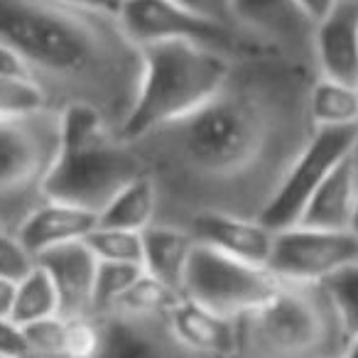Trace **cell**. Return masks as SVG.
I'll use <instances>...</instances> for the list:
<instances>
[{
    "label": "cell",
    "mask_w": 358,
    "mask_h": 358,
    "mask_svg": "<svg viewBox=\"0 0 358 358\" xmlns=\"http://www.w3.org/2000/svg\"><path fill=\"white\" fill-rule=\"evenodd\" d=\"M172 309L110 304L94 314L99 343L94 358H214L192 348L169 319Z\"/></svg>",
    "instance_id": "obj_8"
},
{
    "label": "cell",
    "mask_w": 358,
    "mask_h": 358,
    "mask_svg": "<svg viewBox=\"0 0 358 358\" xmlns=\"http://www.w3.org/2000/svg\"><path fill=\"white\" fill-rule=\"evenodd\" d=\"M312 62L273 52L236 57L206 103L130 138L157 194L155 224L189 229L196 216L258 219L314 135Z\"/></svg>",
    "instance_id": "obj_1"
},
{
    "label": "cell",
    "mask_w": 358,
    "mask_h": 358,
    "mask_svg": "<svg viewBox=\"0 0 358 358\" xmlns=\"http://www.w3.org/2000/svg\"><path fill=\"white\" fill-rule=\"evenodd\" d=\"M309 115L314 128H356L358 94L353 84L317 76L309 89Z\"/></svg>",
    "instance_id": "obj_20"
},
{
    "label": "cell",
    "mask_w": 358,
    "mask_h": 358,
    "mask_svg": "<svg viewBox=\"0 0 358 358\" xmlns=\"http://www.w3.org/2000/svg\"><path fill=\"white\" fill-rule=\"evenodd\" d=\"M341 358H358V336L348 338V343H346V348H343Z\"/></svg>",
    "instance_id": "obj_33"
},
{
    "label": "cell",
    "mask_w": 358,
    "mask_h": 358,
    "mask_svg": "<svg viewBox=\"0 0 358 358\" xmlns=\"http://www.w3.org/2000/svg\"><path fill=\"white\" fill-rule=\"evenodd\" d=\"M351 231L358 236V199H356V209H353V219H351Z\"/></svg>",
    "instance_id": "obj_35"
},
{
    "label": "cell",
    "mask_w": 358,
    "mask_h": 358,
    "mask_svg": "<svg viewBox=\"0 0 358 358\" xmlns=\"http://www.w3.org/2000/svg\"><path fill=\"white\" fill-rule=\"evenodd\" d=\"M0 76H10V79H27L32 81L30 69H27L25 59L17 55L13 47L0 42Z\"/></svg>",
    "instance_id": "obj_30"
},
{
    "label": "cell",
    "mask_w": 358,
    "mask_h": 358,
    "mask_svg": "<svg viewBox=\"0 0 358 358\" xmlns=\"http://www.w3.org/2000/svg\"><path fill=\"white\" fill-rule=\"evenodd\" d=\"M35 263L47 270L59 299V317L91 319L94 317V292L99 258L86 241H71L64 245L35 255Z\"/></svg>",
    "instance_id": "obj_13"
},
{
    "label": "cell",
    "mask_w": 358,
    "mask_h": 358,
    "mask_svg": "<svg viewBox=\"0 0 358 358\" xmlns=\"http://www.w3.org/2000/svg\"><path fill=\"white\" fill-rule=\"evenodd\" d=\"M317 74L343 84L358 81V3L341 0L314 27Z\"/></svg>",
    "instance_id": "obj_14"
},
{
    "label": "cell",
    "mask_w": 358,
    "mask_h": 358,
    "mask_svg": "<svg viewBox=\"0 0 358 358\" xmlns=\"http://www.w3.org/2000/svg\"><path fill=\"white\" fill-rule=\"evenodd\" d=\"M189 231L196 243H206L226 255L268 268L273 253L275 231H270L258 219H241L229 214L196 216L189 224Z\"/></svg>",
    "instance_id": "obj_15"
},
{
    "label": "cell",
    "mask_w": 358,
    "mask_h": 358,
    "mask_svg": "<svg viewBox=\"0 0 358 358\" xmlns=\"http://www.w3.org/2000/svg\"><path fill=\"white\" fill-rule=\"evenodd\" d=\"M86 245L94 250L99 260L108 263H138L143 265V231H125V229H106L96 226L86 236Z\"/></svg>",
    "instance_id": "obj_23"
},
{
    "label": "cell",
    "mask_w": 358,
    "mask_h": 358,
    "mask_svg": "<svg viewBox=\"0 0 358 358\" xmlns=\"http://www.w3.org/2000/svg\"><path fill=\"white\" fill-rule=\"evenodd\" d=\"M118 15L125 32L140 47L155 45V42L185 40L229 52L234 57L258 52L241 32L204 20L174 0H120Z\"/></svg>",
    "instance_id": "obj_10"
},
{
    "label": "cell",
    "mask_w": 358,
    "mask_h": 358,
    "mask_svg": "<svg viewBox=\"0 0 358 358\" xmlns=\"http://www.w3.org/2000/svg\"><path fill=\"white\" fill-rule=\"evenodd\" d=\"M297 3L304 10V15L317 25V22H322L327 15H331V10L341 3V0H297Z\"/></svg>",
    "instance_id": "obj_31"
},
{
    "label": "cell",
    "mask_w": 358,
    "mask_h": 358,
    "mask_svg": "<svg viewBox=\"0 0 358 358\" xmlns=\"http://www.w3.org/2000/svg\"><path fill=\"white\" fill-rule=\"evenodd\" d=\"M17 358H37V356H32V353H27V356H17Z\"/></svg>",
    "instance_id": "obj_37"
},
{
    "label": "cell",
    "mask_w": 358,
    "mask_h": 358,
    "mask_svg": "<svg viewBox=\"0 0 358 358\" xmlns=\"http://www.w3.org/2000/svg\"><path fill=\"white\" fill-rule=\"evenodd\" d=\"M356 128H317L304 150L289 167L287 177L282 179L278 194L260 216V224L270 231L289 229L299 221L307 201L319 189L324 179L334 172L338 162L351 155V145L356 140Z\"/></svg>",
    "instance_id": "obj_11"
},
{
    "label": "cell",
    "mask_w": 358,
    "mask_h": 358,
    "mask_svg": "<svg viewBox=\"0 0 358 358\" xmlns=\"http://www.w3.org/2000/svg\"><path fill=\"white\" fill-rule=\"evenodd\" d=\"M30 353V343L22 331V327H17L13 319L0 317V356L6 358H17Z\"/></svg>",
    "instance_id": "obj_29"
},
{
    "label": "cell",
    "mask_w": 358,
    "mask_h": 358,
    "mask_svg": "<svg viewBox=\"0 0 358 358\" xmlns=\"http://www.w3.org/2000/svg\"><path fill=\"white\" fill-rule=\"evenodd\" d=\"M236 57L196 42L172 40L143 47L138 99L123 125V138L155 130L199 108L224 86Z\"/></svg>",
    "instance_id": "obj_5"
},
{
    "label": "cell",
    "mask_w": 358,
    "mask_h": 358,
    "mask_svg": "<svg viewBox=\"0 0 358 358\" xmlns=\"http://www.w3.org/2000/svg\"><path fill=\"white\" fill-rule=\"evenodd\" d=\"M182 8H187L194 15L204 17L209 22H216V25L231 27V30L238 32L234 20V0H174Z\"/></svg>",
    "instance_id": "obj_28"
},
{
    "label": "cell",
    "mask_w": 358,
    "mask_h": 358,
    "mask_svg": "<svg viewBox=\"0 0 358 358\" xmlns=\"http://www.w3.org/2000/svg\"><path fill=\"white\" fill-rule=\"evenodd\" d=\"M40 108H52V106L35 81L0 76V118L25 115Z\"/></svg>",
    "instance_id": "obj_26"
},
{
    "label": "cell",
    "mask_w": 358,
    "mask_h": 358,
    "mask_svg": "<svg viewBox=\"0 0 358 358\" xmlns=\"http://www.w3.org/2000/svg\"><path fill=\"white\" fill-rule=\"evenodd\" d=\"M194 236L177 226L152 224L143 231V268L150 278L185 294L187 263L194 250Z\"/></svg>",
    "instance_id": "obj_17"
},
{
    "label": "cell",
    "mask_w": 358,
    "mask_h": 358,
    "mask_svg": "<svg viewBox=\"0 0 358 358\" xmlns=\"http://www.w3.org/2000/svg\"><path fill=\"white\" fill-rule=\"evenodd\" d=\"M348 336L324 285L282 282L234 319L226 358H341Z\"/></svg>",
    "instance_id": "obj_3"
},
{
    "label": "cell",
    "mask_w": 358,
    "mask_h": 358,
    "mask_svg": "<svg viewBox=\"0 0 358 358\" xmlns=\"http://www.w3.org/2000/svg\"><path fill=\"white\" fill-rule=\"evenodd\" d=\"M358 263V236L351 229L294 224L275 231L268 270L282 282L322 285Z\"/></svg>",
    "instance_id": "obj_9"
},
{
    "label": "cell",
    "mask_w": 358,
    "mask_h": 358,
    "mask_svg": "<svg viewBox=\"0 0 358 358\" xmlns=\"http://www.w3.org/2000/svg\"><path fill=\"white\" fill-rule=\"evenodd\" d=\"M57 314H59V299H57L55 282L42 265H35L17 282L10 319L17 327H27V324L42 322V319L57 317Z\"/></svg>",
    "instance_id": "obj_22"
},
{
    "label": "cell",
    "mask_w": 358,
    "mask_h": 358,
    "mask_svg": "<svg viewBox=\"0 0 358 358\" xmlns=\"http://www.w3.org/2000/svg\"><path fill=\"white\" fill-rule=\"evenodd\" d=\"M62 145V110L0 118V231L17 236L47 199V179Z\"/></svg>",
    "instance_id": "obj_6"
},
{
    "label": "cell",
    "mask_w": 358,
    "mask_h": 358,
    "mask_svg": "<svg viewBox=\"0 0 358 358\" xmlns=\"http://www.w3.org/2000/svg\"><path fill=\"white\" fill-rule=\"evenodd\" d=\"M15 292H17V282H15V280L0 278V317L10 319L13 304H15Z\"/></svg>",
    "instance_id": "obj_32"
},
{
    "label": "cell",
    "mask_w": 358,
    "mask_h": 358,
    "mask_svg": "<svg viewBox=\"0 0 358 358\" xmlns=\"http://www.w3.org/2000/svg\"><path fill=\"white\" fill-rule=\"evenodd\" d=\"M358 199V174L351 157L338 162L307 201L297 224L317 229H351L353 209Z\"/></svg>",
    "instance_id": "obj_18"
},
{
    "label": "cell",
    "mask_w": 358,
    "mask_h": 358,
    "mask_svg": "<svg viewBox=\"0 0 358 358\" xmlns=\"http://www.w3.org/2000/svg\"><path fill=\"white\" fill-rule=\"evenodd\" d=\"M348 338L358 336V263L322 282Z\"/></svg>",
    "instance_id": "obj_24"
},
{
    "label": "cell",
    "mask_w": 358,
    "mask_h": 358,
    "mask_svg": "<svg viewBox=\"0 0 358 358\" xmlns=\"http://www.w3.org/2000/svg\"><path fill=\"white\" fill-rule=\"evenodd\" d=\"M353 86H356V94H358V81H356V84H353Z\"/></svg>",
    "instance_id": "obj_38"
},
{
    "label": "cell",
    "mask_w": 358,
    "mask_h": 358,
    "mask_svg": "<svg viewBox=\"0 0 358 358\" xmlns=\"http://www.w3.org/2000/svg\"><path fill=\"white\" fill-rule=\"evenodd\" d=\"M94 3H101V6H110V8H118L120 0H94Z\"/></svg>",
    "instance_id": "obj_36"
},
{
    "label": "cell",
    "mask_w": 358,
    "mask_h": 358,
    "mask_svg": "<svg viewBox=\"0 0 358 358\" xmlns=\"http://www.w3.org/2000/svg\"><path fill=\"white\" fill-rule=\"evenodd\" d=\"M96 226H99V214L81 209V206L50 199L25 221L17 238L22 241V245L32 255H40L45 250L55 248V245L84 241Z\"/></svg>",
    "instance_id": "obj_16"
},
{
    "label": "cell",
    "mask_w": 358,
    "mask_h": 358,
    "mask_svg": "<svg viewBox=\"0 0 358 358\" xmlns=\"http://www.w3.org/2000/svg\"><path fill=\"white\" fill-rule=\"evenodd\" d=\"M143 174L135 148L99 110L81 103L62 108V145L47 179V199L101 214Z\"/></svg>",
    "instance_id": "obj_4"
},
{
    "label": "cell",
    "mask_w": 358,
    "mask_h": 358,
    "mask_svg": "<svg viewBox=\"0 0 358 358\" xmlns=\"http://www.w3.org/2000/svg\"><path fill=\"white\" fill-rule=\"evenodd\" d=\"M0 42L25 59L52 108L89 106L123 133L143 79V47L118 8L94 0H0Z\"/></svg>",
    "instance_id": "obj_2"
},
{
    "label": "cell",
    "mask_w": 358,
    "mask_h": 358,
    "mask_svg": "<svg viewBox=\"0 0 358 358\" xmlns=\"http://www.w3.org/2000/svg\"><path fill=\"white\" fill-rule=\"evenodd\" d=\"M172 327L192 348L214 358L229 356L234 346V319H224L201 304L182 297L169 312Z\"/></svg>",
    "instance_id": "obj_19"
},
{
    "label": "cell",
    "mask_w": 358,
    "mask_h": 358,
    "mask_svg": "<svg viewBox=\"0 0 358 358\" xmlns=\"http://www.w3.org/2000/svg\"><path fill=\"white\" fill-rule=\"evenodd\" d=\"M280 280L263 265L194 243L187 263L185 297L224 319H236L270 297Z\"/></svg>",
    "instance_id": "obj_7"
},
{
    "label": "cell",
    "mask_w": 358,
    "mask_h": 358,
    "mask_svg": "<svg viewBox=\"0 0 358 358\" xmlns=\"http://www.w3.org/2000/svg\"><path fill=\"white\" fill-rule=\"evenodd\" d=\"M35 265V255L22 245L17 236L0 231V278L20 282Z\"/></svg>",
    "instance_id": "obj_27"
},
{
    "label": "cell",
    "mask_w": 358,
    "mask_h": 358,
    "mask_svg": "<svg viewBox=\"0 0 358 358\" xmlns=\"http://www.w3.org/2000/svg\"><path fill=\"white\" fill-rule=\"evenodd\" d=\"M351 164H353V169H356V174H358V133H356V140H353V145H351Z\"/></svg>",
    "instance_id": "obj_34"
},
{
    "label": "cell",
    "mask_w": 358,
    "mask_h": 358,
    "mask_svg": "<svg viewBox=\"0 0 358 358\" xmlns=\"http://www.w3.org/2000/svg\"><path fill=\"white\" fill-rule=\"evenodd\" d=\"M0 358H6V356H0Z\"/></svg>",
    "instance_id": "obj_40"
},
{
    "label": "cell",
    "mask_w": 358,
    "mask_h": 358,
    "mask_svg": "<svg viewBox=\"0 0 358 358\" xmlns=\"http://www.w3.org/2000/svg\"><path fill=\"white\" fill-rule=\"evenodd\" d=\"M353 3H358V0H353Z\"/></svg>",
    "instance_id": "obj_39"
},
{
    "label": "cell",
    "mask_w": 358,
    "mask_h": 358,
    "mask_svg": "<svg viewBox=\"0 0 358 358\" xmlns=\"http://www.w3.org/2000/svg\"><path fill=\"white\" fill-rule=\"evenodd\" d=\"M221 358H226V356H221Z\"/></svg>",
    "instance_id": "obj_41"
},
{
    "label": "cell",
    "mask_w": 358,
    "mask_h": 358,
    "mask_svg": "<svg viewBox=\"0 0 358 358\" xmlns=\"http://www.w3.org/2000/svg\"><path fill=\"white\" fill-rule=\"evenodd\" d=\"M234 20L258 52L314 64L317 25L304 15L297 0H234Z\"/></svg>",
    "instance_id": "obj_12"
},
{
    "label": "cell",
    "mask_w": 358,
    "mask_h": 358,
    "mask_svg": "<svg viewBox=\"0 0 358 358\" xmlns=\"http://www.w3.org/2000/svg\"><path fill=\"white\" fill-rule=\"evenodd\" d=\"M145 275V268L138 263H108L99 260L96 270V292H94V314L113 304L120 294H125L140 278Z\"/></svg>",
    "instance_id": "obj_25"
},
{
    "label": "cell",
    "mask_w": 358,
    "mask_h": 358,
    "mask_svg": "<svg viewBox=\"0 0 358 358\" xmlns=\"http://www.w3.org/2000/svg\"><path fill=\"white\" fill-rule=\"evenodd\" d=\"M155 209H157V194L148 174H143L110 199V204L99 214V226L145 231L155 224Z\"/></svg>",
    "instance_id": "obj_21"
}]
</instances>
